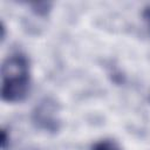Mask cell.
I'll return each instance as SVG.
<instances>
[{
	"mask_svg": "<svg viewBox=\"0 0 150 150\" xmlns=\"http://www.w3.org/2000/svg\"><path fill=\"white\" fill-rule=\"evenodd\" d=\"M144 20H145V22L148 25V28L150 30V7L144 12Z\"/></svg>",
	"mask_w": 150,
	"mask_h": 150,
	"instance_id": "obj_4",
	"label": "cell"
},
{
	"mask_svg": "<svg viewBox=\"0 0 150 150\" xmlns=\"http://www.w3.org/2000/svg\"><path fill=\"white\" fill-rule=\"evenodd\" d=\"M30 88V71L28 59L21 54H12L1 67V97L6 102L15 103L26 98Z\"/></svg>",
	"mask_w": 150,
	"mask_h": 150,
	"instance_id": "obj_1",
	"label": "cell"
},
{
	"mask_svg": "<svg viewBox=\"0 0 150 150\" xmlns=\"http://www.w3.org/2000/svg\"><path fill=\"white\" fill-rule=\"evenodd\" d=\"M34 122L42 129L50 131L57 130L59 120L56 116V105L54 102H41L34 111Z\"/></svg>",
	"mask_w": 150,
	"mask_h": 150,
	"instance_id": "obj_2",
	"label": "cell"
},
{
	"mask_svg": "<svg viewBox=\"0 0 150 150\" xmlns=\"http://www.w3.org/2000/svg\"><path fill=\"white\" fill-rule=\"evenodd\" d=\"M93 150H122V148L112 139H102L94 144Z\"/></svg>",
	"mask_w": 150,
	"mask_h": 150,
	"instance_id": "obj_3",
	"label": "cell"
}]
</instances>
